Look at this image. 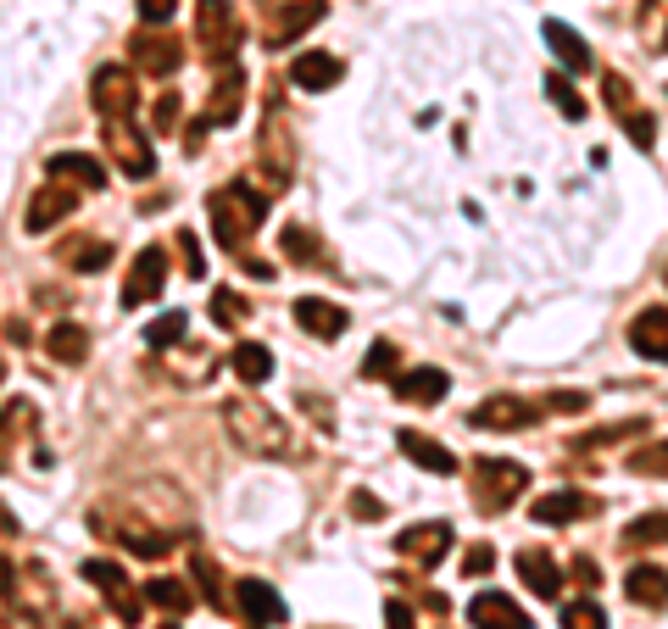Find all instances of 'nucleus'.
Returning <instances> with one entry per match:
<instances>
[{
  "label": "nucleus",
  "mask_w": 668,
  "mask_h": 629,
  "mask_svg": "<svg viewBox=\"0 0 668 629\" xmlns=\"http://www.w3.org/2000/svg\"><path fill=\"white\" fill-rule=\"evenodd\" d=\"M223 424H229V435L240 440V451H251V457H290V429H284V418L268 412L262 401H234V407L223 412Z\"/></svg>",
  "instance_id": "nucleus-1"
},
{
  "label": "nucleus",
  "mask_w": 668,
  "mask_h": 629,
  "mask_svg": "<svg viewBox=\"0 0 668 629\" xmlns=\"http://www.w3.org/2000/svg\"><path fill=\"white\" fill-rule=\"evenodd\" d=\"M206 212H212V234H218L229 251H240V245L257 234L268 201H262V195H251L245 184H229V190H218L212 201H206Z\"/></svg>",
  "instance_id": "nucleus-2"
},
{
  "label": "nucleus",
  "mask_w": 668,
  "mask_h": 629,
  "mask_svg": "<svg viewBox=\"0 0 668 629\" xmlns=\"http://www.w3.org/2000/svg\"><path fill=\"white\" fill-rule=\"evenodd\" d=\"M106 151L117 156V167L129 173V179H151L156 173V151L140 129H134L129 117H106Z\"/></svg>",
  "instance_id": "nucleus-3"
},
{
  "label": "nucleus",
  "mask_w": 668,
  "mask_h": 629,
  "mask_svg": "<svg viewBox=\"0 0 668 629\" xmlns=\"http://www.w3.org/2000/svg\"><path fill=\"white\" fill-rule=\"evenodd\" d=\"M195 39H201L218 62L234 56V45H240V17H234L229 0H201V12H195Z\"/></svg>",
  "instance_id": "nucleus-4"
},
{
  "label": "nucleus",
  "mask_w": 668,
  "mask_h": 629,
  "mask_svg": "<svg viewBox=\"0 0 668 629\" xmlns=\"http://www.w3.org/2000/svg\"><path fill=\"white\" fill-rule=\"evenodd\" d=\"M474 485H479V507L496 513V507H507V501L529 485V474L518 463H496V457H485V463H474Z\"/></svg>",
  "instance_id": "nucleus-5"
},
{
  "label": "nucleus",
  "mask_w": 668,
  "mask_h": 629,
  "mask_svg": "<svg viewBox=\"0 0 668 629\" xmlns=\"http://www.w3.org/2000/svg\"><path fill=\"white\" fill-rule=\"evenodd\" d=\"M84 579H90L95 591H101L106 602L117 607V618H123V624H140V596L129 591V574H123L117 563H106V557H90V563H84Z\"/></svg>",
  "instance_id": "nucleus-6"
},
{
  "label": "nucleus",
  "mask_w": 668,
  "mask_h": 629,
  "mask_svg": "<svg viewBox=\"0 0 668 629\" xmlns=\"http://www.w3.org/2000/svg\"><path fill=\"white\" fill-rule=\"evenodd\" d=\"M162 284H167V251L162 245H145L140 257H134L129 284H123V307H145V301H156L162 296Z\"/></svg>",
  "instance_id": "nucleus-7"
},
{
  "label": "nucleus",
  "mask_w": 668,
  "mask_h": 629,
  "mask_svg": "<svg viewBox=\"0 0 668 629\" xmlns=\"http://www.w3.org/2000/svg\"><path fill=\"white\" fill-rule=\"evenodd\" d=\"M90 95H95V112L101 117H134V106H140V90H134L129 67H101Z\"/></svg>",
  "instance_id": "nucleus-8"
},
{
  "label": "nucleus",
  "mask_w": 668,
  "mask_h": 629,
  "mask_svg": "<svg viewBox=\"0 0 668 629\" xmlns=\"http://www.w3.org/2000/svg\"><path fill=\"white\" fill-rule=\"evenodd\" d=\"M240 613L245 624H257V629H279L290 618V602L273 591L268 579H240Z\"/></svg>",
  "instance_id": "nucleus-9"
},
{
  "label": "nucleus",
  "mask_w": 668,
  "mask_h": 629,
  "mask_svg": "<svg viewBox=\"0 0 668 629\" xmlns=\"http://www.w3.org/2000/svg\"><path fill=\"white\" fill-rule=\"evenodd\" d=\"M468 624L474 629H535L524 607H518L513 596H501V591L474 596V602H468Z\"/></svg>",
  "instance_id": "nucleus-10"
},
{
  "label": "nucleus",
  "mask_w": 668,
  "mask_h": 629,
  "mask_svg": "<svg viewBox=\"0 0 668 629\" xmlns=\"http://www.w3.org/2000/svg\"><path fill=\"white\" fill-rule=\"evenodd\" d=\"M390 385H396V401H407V407H440L451 379L440 368H407V373H396Z\"/></svg>",
  "instance_id": "nucleus-11"
},
{
  "label": "nucleus",
  "mask_w": 668,
  "mask_h": 629,
  "mask_svg": "<svg viewBox=\"0 0 668 629\" xmlns=\"http://www.w3.org/2000/svg\"><path fill=\"white\" fill-rule=\"evenodd\" d=\"M73 206H78V195L67 190V184H45V190L28 201V218H23V229L28 234H45V229H56L62 218H73Z\"/></svg>",
  "instance_id": "nucleus-12"
},
{
  "label": "nucleus",
  "mask_w": 668,
  "mask_h": 629,
  "mask_svg": "<svg viewBox=\"0 0 668 629\" xmlns=\"http://www.w3.org/2000/svg\"><path fill=\"white\" fill-rule=\"evenodd\" d=\"M540 412L529 407V401H513V396H490V401H479L474 412H468V424L474 429H529Z\"/></svg>",
  "instance_id": "nucleus-13"
},
{
  "label": "nucleus",
  "mask_w": 668,
  "mask_h": 629,
  "mask_svg": "<svg viewBox=\"0 0 668 629\" xmlns=\"http://www.w3.org/2000/svg\"><path fill=\"white\" fill-rule=\"evenodd\" d=\"M630 346L652 362H668V307H646L630 323Z\"/></svg>",
  "instance_id": "nucleus-14"
},
{
  "label": "nucleus",
  "mask_w": 668,
  "mask_h": 629,
  "mask_svg": "<svg viewBox=\"0 0 668 629\" xmlns=\"http://www.w3.org/2000/svg\"><path fill=\"white\" fill-rule=\"evenodd\" d=\"M296 323L307 334H318V340H340V334H346V312L334 307V301H318V296H301L296 301Z\"/></svg>",
  "instance_id": "nucleus-15"
},
{
  "label": "nucleus",
  "mask_w": 668,
  "mask_h": 629,
  "mask_svg": "<svg viewBox=\"0 0 668 629\" xmlns=\"http://www.w3.org/2000/svg\"><path fill=\"white\" fill-rule=\"evenodd\" d=\"M134 62H140V73L167 78L173 67L184 62V51H179V45H173L167 34H134Z\"/></svg>",
  "instance_id": "nucleus-16"
},
{
  "label": "nucleus",
  "mask_w": 668,
  "mask_h": 629,
  "mask_svg": "<svg viewBox=\"0 0 668 629\" xmlns=\"http://www.w3.org/2000/svg\"><path fill=\"white\" fill-rule=\"evenodd\" d=\"M396 546L412 557V563H424V568H429V563H440V557H446V546H451V529H446V524H412L407 535L396 540Z\"/></svg>",
  "instance_id": "nucleus-17"
},
{
  "label": "nucleus",
  "mask_w": 668,
  "mask_h": 629,
  "mask_svg": "<svg viewBox=\"0 0 668 629\" xmlns=\"http://www.w3.org/2000/svg\"><path fill=\"white\" fill-rule=\"evenodd\" d=\"M340 73H346V67L334 62L329 51H307V56H296V62H290L296 90H334V84H340Z\"/></svg>",
  "instance_id": "nucleus-18"
},
{
  "label": "nucleus",
  "mask_w": 668,
  "mask_h": 629,
  "mask_svg": "<svg viewBox=\"0 0 668 629\" xmlns=\"http://www.w3.org/2000/svg\"><path fill=\"white\" fill-rule=\"evenodd\" d=\"M401 451H407L418 468H429V474H457V457L451 451H440V440H429V435H418V429H401Z\"/></svg>",
  "instance_id": "nucleus-19"
},
{
  "label": "nucleus",
  "mask_w": 668,
  "mask_h": 629,
  "mask_svg": "<svg viewBox=\"0 0 668 629\" xmlns=\"http://www.w3.org/2000/svg\"><path fill=\"white\" fill-rule=\"evenodd\" d=\"M518 574H524L529 591L546 596V602H557V591H563V568H557L546 552H518Z\"/></svg>",
  "instance_id": "nucleus-20"
},
{
  "label": "nucleus",
  "mask_w": 668,
  "mask_h": 629,
  "mask_svg": "<svg viewBox=\"0 0 668 629\" xmlns=\"http://www.w3.org/2000/svg\"><path fill=\"white\" fill-rule=\"evenodd\" d=\"M624 591H630V602H641V607H663L668 602V574L652 568V563H635L630 579H624Z\"/></svg>",
  "instance_id": "nucleus-21"
},
{
  "label": "nucleus",
  "mask_w": 668,
  "mask_h": 629,
  "mask_svg": "<svg viewBox=\"0 0 668 629\" xmlns=\"http://www.w3.org/2000/svg\"><path fill=\"white\" fill-rule=\"evenodd\" d=\"M546 45H552V51L563 56V67H574V73H591L596 67V56L585 51V39H579L568 23H546Z\"/></svg>",
  "instance_id": "nucleus-22"
},
{
  "label": "nucleus",
  "mask_w": 668,
  "mask_h": 629,
  "mask_svg": "<svg viewBox=\"0 0 668 629\" xmlns=\"http://www.w3.org/2000/svg\"><path fill=\"white\" fill-rule=\"evenodd\" d=\"M229 368L240 373L245 385H268V379H273V351H268V346H251V340H245V346H234Z\"/></svg>",
  "instance_id": "nucleus-23"
},
{
  "label": "nucleus",
  "mask_w": 668,
  "mask_h": 629,
  "mask_svg": "<svg viewBox=\"0 0 668 629\" xmlns=\"http://www.w3.org/2000/svg\"><path fill=\"white\" fill-rule=\"evenodd\" d=\"M591 501L579 496V490H557V496H540L535 501V524H574Z\"/></svg>",
  "instance_id": "nucleus-24"
},
{
  "label": "nucleus",
  "mask_w": 668,
  "mask_h": 629,
  "mask_svg": "<svg viewBox=\"0 0 668 629\" xmlns=\"http://www.w3.org/2000/svg\"><path fill=\"white\" fill-rule=\"evenodd\" d=\"M45 351H51L56 362H84L90 357V334H84V323H56Z\"/></svg>",
  "instance_id": "nucleus-25"
},
{
  "label": "nucleus",
  "mask_w": 668,
  "mask_h": 629,
  "mask_svg": "<svg viewBox=\"0 0 668 629\" xmlns=\"http://www.w3.org/2000/svg\"><path fill=\"white\" fill-rule=\"evenodd\" d=\"M51 173H56V179H62V173H73V179H84L90 190H101V184H106V167L95 162V156H78V151L51 156Z\"/></svg>",
  "instance_id": "nucleus-26"
},
{
  "label": "nucleus",
  "mask_w": 668,
  "mask_h": 629,
  "mask_svg": "<svg viewBox=\"0 0 668 629\" xmlns=\"http://www.w3.org/2000/svg\"><path fill=\"white\" fill-rule=\"evenodd\" d=\"M145 602L167 607V613H190V585H179V579H145Z\"/></svg>",
  "instance_id": "nucleus-27"
},
{
  "label": "nucleus",
  "mask_w": 668,
  "mask_h": 629,
  "mask_svg": "<svg viewBox=\"0 0 668 629\" xmlns=\"http://www.w3.org/2000/svg\"><path fill=\"white\" fill-rule=\"evenodd\" d=\"M323 17V0H307V6H296V12H284L279 23H273V45H284V39H296L301 28H312Z\"/></svg>",
  "instance_id": "nucleus-28"
},
{
  "label": "nucleus",
  "mask_w": 668,
  "mask_h": 629,
  "mask_svg": "<svg viewBox=\"0 0 668 629\" xmlns=\"http://www.w3.org/2000/svg\"><path fill=\"white\" fill-rule=\"evenodd\" d=\"M184 329H190V312H162V318L145 329V346L162 351V346H173V340H184Z\"/></svg>",
  "instance_id": "nucleus-29"
},
{
  "label": "nucleus",
  "mask_w": 668,
  "mask_h": 629,
  "mask_svg": "<svg viewBox=\"0 0 668 629\" xmlns=\"http://www.w3.org/2000/svg\"><path fill=\"white\" fill-rule=\"evenodd\" d=\"M212 318H218L223 329H240V323L251 318V307H245L234 290H212Z\"/></svg>",
  "instance_id": "nucleus-30"
},
{
  "label": "nucleus",
  "mask_w": 668,
  "mask_h": 629,
  "mask_svg": "<svg viewBox=\"0 0 668 629\" xmlns=\"http://www.w3.org/2000/svg\"><path fill=\"white\" fill-rule=\"evenodd\" d=\"M362 379H396V346H390V340H373V346H368Z\"/></svg>",
  "instance_id": "nucleus-31"
},
{
  "label": "nucleus",
  "mask_w": 668,
  "mask_h": 629,
  "mask_svg": "<svg viewBox=\"0 0 668 629\" xmlns=\"http://www.w3.org/2000/svg\"><path fill=\"white\" fill-rule=\"evenodd\" d=\"M190 574H195V585H201V596H206V602H212V607H223V579H218V568H212V557H201V552H195V557H190Z\"/></svg>",
  "instance_id": "nucleus-32"
},
{
  "label": "nucleus",
  "mask_w": 668,
  "mask_h": 629,
  "mask_svg": "<svg viewBox=\"0 0 668 629\" xmlns=\"http://www.w3.org/2000/svg\"><path fill=\"white\" fill-rule=\"evenodd\" d=\"M630 540H635V546H663V540H668V513L635 518V524H630Z\"/></svg>",
  "instance_id": "nucleus-33"
},
{
  "label": "nucleus",
  "mask_w": 668,
  "mask_h": 629,
  "mask_svg": "<svg viewBox=\"0 0 668 629\" xmlns=\"http://www.w3.org/2000/svg\"><path fill=\"white\" fill-rule=\"evenodd\" d=\"M546 90H552V101L557 106H563V117H568V123H579V117H585V112H591V106H585V101H579V95H574V84H568V78H546Z\"/></svg>",
  "instance_id": "nucleus-34"
},
{
  "label": "nucleus",
  "mask_w": 668,
  "mask_h": 629,
  "mask_svg": "<svg viewBox=\"0 0 668 629\" xmlns=\"http://www.w3.org/2000/svg\"><path fill=\"white\" fill-rule=\"evenodd\" d=\"M123 546H129V552H140V557H167V552H173V540L151 535V529H129V535H123Z\"/></svg>",
  "instance_id": "nucleus-35"
},
{
  "label": "nucleus",
  "mask_w": 668,
  "mask_h": 629,
  "mask_svg": "<svg viewBox=\"0 0 668 629\" xmlns=\"http://www.w3.org/2000/svg\"><path fill=\"white\" fill-rule=\"evenodd\" d=\"M563 629H607V613L596 602H574L563 613Z\"/></svg>",
  "instance_id": "nucleus-36"
},
{
  "label": "nucleus",
  "mask_w": 668,
  "mask_h": 629,
  "mask_svg": "<svg viewBox=\"0 0 668 629\" xmlns=\"http://www.w3.org/2000/svg\"><path fill=\"white\" fill-rule=\"evenodd\" d=\"M630 474H668V440H663V446H652V451H635Z\"/></svg>",
  "instance_id": "nucleus-37"
},
{
  "label": "nucleus",
  "mask_w": 668,
  "mask_h": 629,
  "mask_svg": "<svg viewBox=\"0 0 668 629\" xmlns=\"http://www.w3.org/2000/svg\"><path fill=\"white\" fill-rule=\"evenodd\" d=\"M106 262H112V245H84V251L73 257V268L78 273H101Z\"/></svg>",
  "instance_id": "nucleus-38"
},
{
  "label": "nucleus",
  "mask_w": 668,
  "mask_h": 629,
  "mask_svg": "<svg viewBox=\"0 0 668 629\" xmlns=\"http://www.w3.org/2000/svg\"><path fill=\"white\" fill-rule=\"evenodd\" d=\"M624 435H646L641 418H630V424H613V429H596V435H585L579 446H602V440H624Z\"/></svg>",
  "instance_id": "nucleus-39"
},
{
  "label": "nucleus",
  "mask_w": 668,
  "mask_h": 629,
  "mask_svg": "<svg viewBox=\"0 0 668 629\" xmlns=\"http://www.w3.org/2000/svg\"><path fill=\"white\" fill-rule=\"evenodd\" d=\"M179 251H184V262H190V273L201 279V273H206V257H201V245H195V234H190V229L179 234Z\"/></svg>",
  "instance_id": "nucleus-40"
},
{
  "label": "nucleus",
  "mask_w": 668,
  "mask_h": 629,
  "mask_svg": "<svg viewBox=\"0 0 668 629\" xmlns=\"http://www.w3.org/2000/svg\"><path fill=\"white\" fill-rule=\"evenodd\" d=\"M652 134H657L652 117H635V112H630V140L641 145V151H652Z\"/></svg>",
  "instance_id": "nucleus-41"
},
{
  "label": "nucleus",
  "mask_w": 668,
  "mask_h": 629,
  "mask_svg": "<svg viewBox=\"0 0 668 629\" xmlns=\"http://www.w3.org/2000/svg\"><path fill=\"white\" fill-rule=\"evenodd\" d=\"M490 563H496V552H490V546H474V552L463 557V574H490Z\"/></svg>",
  "instance_id": "nucleus-42"
},
{
  "label": "nucleus",
  "mask_w": 668,
  "mask_h": 629,
  "mask_svg": "<svg viewBox=\"0 0 668 629\" xmlns=\"http://www.w3.org/2000/svg\"><path fill=\"white\" fill-rule=\"evenodd\" d=\"M173 6H179V0H140V17H145V23H167Z\"/></svg>",
  "instance_id": "nucleus-43"
},
{
  "label": "nucleus",
  "mask_w": 668,
  "mask_h": 629,
  "mask_svg": "<svg viewBox=\"0 0 668 629\" xmlns=\"http://www.w3.org/2000/svg\"><path fill=\"white\" fill-rule=\"evenodd\" d=\"M552 407L557 412H585V407H591V396H585V390H563V396H552Z\"/></svg>",
  "instance_id": "nucleus-44"
},
{
  "label": "nucleus",
  "mask_w": 668,
  "mask_h": 629,
  "mask_svg": "<svg viewBox=\"0 0 668 629\" xmlns=\"http://www.w3.org/2000/svg\"><path fill=\"white\" fill-rule=\"evenodd\" d=\"M284 251H290V257H307V251H312V240H307L301 229H284Z\"/></svg>",
  "instance_id": "nucleus-45"
},
{
  "label": "nucleus",
  "mask_w": 668,
  "mask_h": 629,
  "mask_svg": "<svg viewBox=\"0 0 668 629\" xmlns=\"http://www.w3.org/2000/svg\"><path fill=\"white\" fill-rule=\"evenodd\" d=\"M351 513H357V518H379V513H385V501H373V496H351Z\"/></svg>",
  "instance_id": "nucleus-46"
},
{
  "label": "nucleus",
  "mask_w": 668,
  "mask_h": 629,
  "mask_svg": "<svg viewBox=\"0 0 668 629\" xmlns=\"http://www.w3.org/2000/svg\"><path fill=\"white\" fill-rule=\"evenodd\" d=\"M385 618H390V629H412V607L407 602H390Z\"/></svg>",
  "instance_id": "nucleus-47"
},
{
  "label": "nucleus",
  "mask_w": 668,
  "mask_h": 629,
  "mask_svg": "<svg viewBox=\"0 0 668 629\" xmlns=\"http://www.w3.org/2000/svg\"><path fill=\"white\" fill-rule=\"evenodd\" d=\"M179 117V95H162V106H156V129H167Z\"/></svg>",
  "instance_id": "nucleus-48"
},
{
  "label": "nucleus",
  "mask_w": 668,
  "mask_h": 629,
  "mask_svg": "<svg viewBox=\"0 0 668 629\" xmlns=\"http://www.w3.org/2000/svg\"><path fill=\"white\" fill-rule=\"evenodd\" d=\"M574 574H579V585H602V579H596V563H591V557H574Z\"/></svg>",
  "instance_id": "nucleus-49"
},
{
  "label": "nucleus",
  "mask_w": 668,
  "mask_h": 629,
  "mask_svg": "<svg viewBox=\"0 0 668 629\" xmlns=\"http://www.w3.org/2000/svg\"><path fill=\"white\" fill-rule=\"evenodd\" d=\"M6 579H12V563H6V557H0V591H6Z\"/></svg>",
  "instance_id": "nucleus-50"
},
{
  "label": "nucleus",
  "mask_w": 668,
  "mask_h": 629,
  "mask_svg": "<svg viewBox=\"0 0 668 629\" xmlns=\"http://www.w3.org/2000/svg\"><path fill=\"white\" fill-rule=\"evenodd\" d=\"M162 629H179V624H162Z\"/></svg>",
  "instance_id": "nucleus-51"
}]
</instances>
